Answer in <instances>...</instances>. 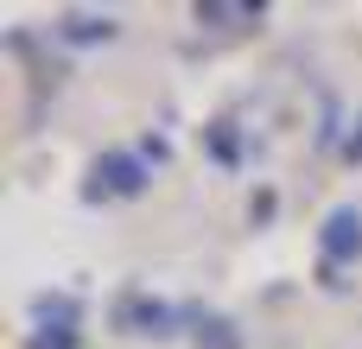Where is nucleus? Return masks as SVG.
<instances>
[{"mask_svg": "<svg viewBox=\"0 0 362 349\" xmlns=\"http://www.w3.org/2000/svg\"><path fill=\"white\" fill-rule=\"evenodd\" d=\"M325 254H331V261L362 254V210H337V216L325 223Z\"/></svg>", "mask_w": 362, "mask_h": 349, "instance_id": "f257e3e1", "label": "nucleus"}, {"mask_svg": "<svg viewBox=\"0 0 362 349\" xmlns=\"http://www.w3.org/2000/svg\"><path fill=\"white\" fill-rule=\"evenodd\" d=\"M95 178H108V191H121V197H134V191L146 184L134 159H102V165H95Z\"/></svg>", "mask_w": 362, "mask_h": 349, "instance_id": "f03ea898", "label": "nucleus"}, {"mask_svg": "<svg viewBox=\"0 0 362 349\" xmlns=\"http://www.w3.org/2000/svg\"><path fill=\"white\" fill-rule=\"evenodd\" d=\"M64 38H76V45L115 38V19H95V13H70V19H64Z\"/></svg>", "mask_w": 362, "mask_h": 349, "instance_id": "7ed1b4c3", "label": "nucleus"}, {"mask_svg": "<svg viewBox=\"0 0 362 349\" xmlns=\"http://www.w3.org/2000/svg\"><path fill=\"white\" fill-rule=\"evenodd\" d=\"M25 349H70V331H57V337H32Z\"/></svg>", "mask_w": 362, "mask_h": 349, "instance_id": "20e7f679", "label": "nucleus"}, {"mask_svg": "<svg viewBox=\"0 0 362 349\" xmlns=\"http://www.w3.org/2000/svg\"><path fill=\"white\" fill-rule=\"evenodd\" d=\"M350 153H356V159H362V134H356V140H350Z\"/></svg>", "mask_w": 362, "mask_h": 349, "instance_id": "39448f33", "label": "nucleus"}]
</instances>
